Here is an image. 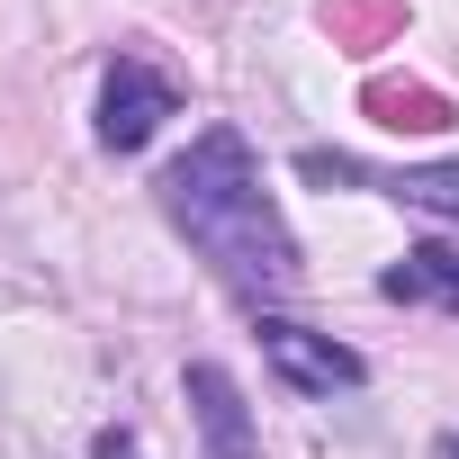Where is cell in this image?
I'll use <instances>...</instances> for the list:
<instances>
[{
  "mask_svg": "<svg viewBox=\"0 0 459 459\" xmlns=\"http://www.w3.org/2000/svg\"><path fill=\"white\" fill-rule=\"evenodd\" d=\"M189 405H198V441H207V459H262V441H253V405H244V387H235V369H225V360H189Z\"/></svg>",
  "mask_w": 459,
  "mask_h": 459,
  "instance_id": "cell-5",
  "label": "cell"
},
{
  "mask_svg": "<svg viewBox=\"0 0 459 459\" xmlns=\"http://www.w3.org/2000/svg\"><path fill=\"white\" fill-rule=\"evenodd\" d=\"M162 216L216 262L225 289L244 298H289L307 271H298V235L280 225L271 189H262V162L235 126H207L171 171H162Z\"/></svg>",
  "mask_w": 459,
  "mask_h": 459,
  "instance_id": "cell-1",
  "label": "cell"
},
{
  "mask_svg": "<svg viewBox=\"0 0 459 459\" xmlns=\"http://www.w3.org/2000/svg\"><path fill=\"white\" fill-rule=\"evenodd\" d=\"M262 360L298 387V396H342V387H360L369 369H360V351H342L333 333H307V325H289V316H271L262 325Z\"/></svg>",
  "mask_w": 459,
  "mask_h": 459,
  "instance_id": "cell-4",
  "label": "cell"
},
{
  "mask_svg": "<svg viewBox=\"0 0 459 459\" xmlns=\"http://www.w3.org/2000/svg\"><path fill=\"white\" fill-rule=\"evenodd\" d=\"M378 298H396V307H450L459 316V244H414L396 271H378Z\"/></svg>",
  "mask_w": 459,
  "mask_h": 459,
  "instance_id": "cell-6",
  "label": "cell"
},
{
  "mask_svg": "<svg viewBox=\"0 0 459 459\" xmlns=\"http://www.w3.org/2000/svg\"><path fill=\"white\" fill-rule=\"evenodd\" d=\"M100 459H135V441L126 432H100Z\"/></svg>",
  "mask_w": 459,
  "mask_h": 459,
  "instance_id": "cell-7",
  "label": "cell"
},
{
  "mask_svg": "<svg viewBox=\"0 0 459 459\" xmlns=\"http://www.w3.org/2000/svg\"><path fill=\"white\" fill-rule=\"evenodd\" d=\"M162 117H180L171 73H153L144 55H117L108 82H100V144H108V153H144Z\"/></svg>",
  "mask_w": 459,
  "mask_h": 459,
  "instance_id": "cell-3",
  "label": "cell"
},
{
  "mask_svg": "<svg viewBox=\"0 0 459 459\" xmlns=\"http://www.w3.org/2000/svg\"><path fill=\"white\" fill-rule=\"evenodd\" d=\"M450 459H459V432H450Z\"/></svg>",
  "mask_w": 459,
  "mask_h": 459,
  "instance_id": "cell-8",
  "label": "cell"
},
{
  "mask_svg": "<svg viewBox=\"0 0 459 459\" xmlns=\"http://www.w3.org/2000/svg\"><path fill=\"white\" fill-rule=\"evenodd\" d=\"M307 180H351V189H378L396 207H423V216H459V162H351V153H298Z\"/></svg>",
  "mask_w": 459,
  "mask_h": 459,
  "instance_id": "cell-2",
  "label": "cell"
}]
</instances>
